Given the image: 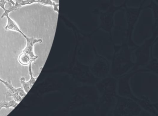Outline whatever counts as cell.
<instances>
[{"label": "cell", "instance_id": "cell-8", "mask_svg": "<svg viewBox=\"0 0 158 116\" xmlns=\"http://www.w3.org/2000/svg\"><path fill=\"white\" fill-rule=\"evenodd\" d=\"M18 62L21 65L26 66L35 61L32 59V58L29 55L22 52L19 56Z\"/></svg>", "mask_w": 158, "mask_h": 116}, {"label": "cell", "instance_id": "cell-1", "mask_svg": "<svg viewBox=\"0 0 158 116\" xmlns=\"http://www.w3.org/2000/svg\"><path fill=\"white\" fill-rule=\"evenodd\" d=\"M118 111L122 115H134L139 111V107L131 100L119 98L116 107Z\"/></svg>", "mask_w": 158, "mask_h": 116}, {"label": "cell", "instance_id": "cell-13", "mask_svg": "<svg viewBox=\"0 0 158 116\" xmlns=\"http://www.w3.org/2000/svg\"><path fill=\"white\" fill-rule=\"evenodd\" d=\"M7 1H8V2H10V0H7Z\"/></svg>", "mask_w": 158, "mask_h": 116}, {"label": "cell", "instance_id": "cell-5", "mask_svg": "<svg viewBox=\"0 0 158 116\" xmlns=\"http://www.w3.org/2000/svg\"><path fill=\"white\" fill-rule=\"evenodd\" d=\"M32 63H30L29 64V74L30 76V79L29 81L26 82L25 78L24 77H22L20 79V82H21V84H22L23 88L27 94L28 92L30 91V89L32 88V86L34 85L38 78V77L35 78L33 76V72H32Z\"/></svg>", "mask_w": 158, "mask_h": 116}, {"label": "cell", "instance_id": "cell-2", "mask_svg": "<svg viewBox=\"0 0 158 116\" xmlns=\"http://www.w3.org/2000/svg\"><path fill=\"white\" fill-rule=\"evenodd\" d=\"M0 82L7 87V91L5 94L6 97H12L18 103L21 102L27 94L22 87L15 88L14 87L10 80L5 81L0 78Z\"/></svg>", "mask_w": 158, "mask_h": 116}, {"label": "cell", "instance_id": "cell-3", "mask_svg": "<svg viewBox=\"0 0 158 116\" xmlns=\"http://www.w3.org/2000/svg\"><path fill=\"white\" fill-rule=\"evenodd\" d=\"M25 38L26 39L27 46L22 52L29 55L32 58V59L35 61L38 58V57L37 56H36L34 54V46L37 43H42L43 40L40 38L37 39V38H35L34 37L29 38L27 36Z\"/></svg>", "mask_w": 158, "mask_h": 116}, {"label": "cell", "instance_id": "cell-6", "mask_svg": "<svg viewBox=\"0 0 158 116\" xmlns=\"http://www.w3.org/2000/svg\"><path fill=\"white\" fill-rule=\"evenodd\" d=\"M4 17H6L8 19V22H7V25L5 26V29L6 31L9 30H11V31L17 32L20 33L25 38L27 36L19 28L17 24L15 22L13 21L11 18L9 16V14H3L2 15L1 18H3Z\"/></svg>", "mask_w": 158, "mask_h": 116}, {"label": "cell", "instance_id": "cell-4", "mask_svg": "<svg viewBox=\"0 0 158 116\" xmlns=\"http://www.w3.org/2000/svg\"><path fill=\"white\" fill-rule=\"evenodd\" d=\"M108 64L104 60H98L92 67L93 72L99 77H103L108 71Z\"/></svg>", "mask_w": 158, "mask_h": 116}, {"label": "cell", "instance_id": "cell-9", "mask_svg": "<svg viewBox=\"0 0 158 116\" xmlns=\"http://www.w3.org/2000/svg\"><path fill=\"white\" fill-rule=\"evenodd\" d=\"M39 4H42L45 6H51L53 7V10L54 11L59 14V4L58 3H55L52 0H40L37 2Z\"/></svg>", "mask_w": 158, "mask_h": 116}, {"label": "cell", "instance_id": "cell-11", "mask_svg": "<svg viewBox=\"0 0 158 116\" xmlns=\"http://www.w3.org/2000/svg\"><path fill=\"white\" fill-rule=\"evenodd\" d=\"M8 2L7 0H0V8H1L4 12L6 11L7 9L5 8V6Z\"/></svg>", "mask_w": 158, "mask_h": 116}, {"label": "cell", "instance_id": "cell-12", "mask_svg": "<svg viewBox=\"0 0 158 116\" xmlns=\"http://www.w3.org/2000/svg\"><path fill=\"white\" fill-rule=\"evenodd\" d=\"M10 3H12V4L13 5H14L15 3L13 1V0H10Z\"/></svg>", "mask_w": 158, "mask_h": 116}, {"label": "cell", "instance_id": "cell-7", "mask_svg": "<svg viewBox=\"0 0 158 116\" xmlns=\"http://www.w3.org/2000/svg\"><path fill=\"white\" fill-rule=\"evenodd\" d=\"M35 3H37V1L35 0H16V2L15 3L14 5L7 9L6 11L4 12L3 14H10V13L17 10L22 7Z\"/></svg>", "mask_w": 158, "mask_h": 116}, {"label": "cell", "instance_id": "cell-14", "mask_svg": "<svg viewBox=\"0 0 158 116\" xmlns=\"http://www.w3.org/2000/svg\"><path fill=\"white\" fill-rule=\"evenodd\" d=\"M35 1H36L37 3V2L39 1H40V0H35Z\"/></svg>", "mask_w": 158, "mask_h": 116}, {"label": "cell", "instance_id": "cell-10", "mask_svg": "<svg viewBox=\"0 0 158 116\" xmlns=\"http://www.w3.org/2000/svg\"><path fill=\"white\" fill-rule=\"evenodd\" d=\"M19 103L15 101L14 99L10 100L9 102H7L6 100L3 101H2L0 102V110H1L2 108H10L12 107L13 108L16 107Z\"/></svg>", "mask_w": 158, "mask_h": 116}]
</instances>
